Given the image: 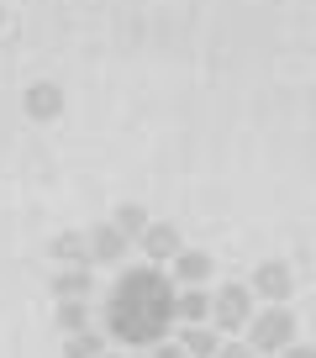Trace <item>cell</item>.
<instances>
[{"instance_id":"1","label":"cell","mask_w":316,"mask_h":358,"mask_svg":"<svg viewBox=\"0 0 316 358\" xmlns=\"http://www.w3.org/2000/svg\"><path fill=\"white\" fill-rule=\"evenodd\" d=\"M101 316H106V337L127 348H158L169 343L174 322H180V285H174V274H164V264L127 268L106 290Z\"/></svg>"},{"instance_id":"2","label":"cell","mask_w":316,"mask_h":358,"mask_svg":"<svg viewBox=\"0 0 316 358\" xmlns=\"http://www.w3.org/2000/svg\"><path fill=\"white\" fill-rule=\"evenodd\" d=\"M253 285H222L216 290V316H211V327L222 337H237V332H248L253 327Z\"/></svg>"},{"instance_id":"3","label":"cell","mask_w":316,"mask_h":358,"mask_svg":"<svg viewBox=\"0 0 316 358\" xmlns=\"http://www.w3.org/2000/svg\"><path fill=\"white\" fill-rule=\"evenodd\" d=\"M248 343H253V353H274V358H280L285 348L295 343V316H290V306H269V311L253 316Z\"/></svg>"},{"instance_id":"4","label":"cell","mask_w":316,"mask_h":358,"mask_svg":"<svg viewBox=\"0 0 316 358\" xmlns=\"http://www.w3.org/2000/svg\"><path fill=\"white\" fill-rule=\"evenodd\" d=\"M253 295H264L269 306H285L290 301V290H295V274H290V264L285 258H264L259 268H253Z\"/></svg>"},{"instance_id":"5","label":"cell","mask_w":316,"mask_h":358,"mask_svg":"<svg viewBox=\"0 0 316 358\" xmlns=\"http://www.w3.org/2000/svg\"><path fill=\"white\" fill-rule=\"evenodd\" d=\"M137 248L148 253V264H174V258L185 253V237H180V227H174V222H153Z\"/></svg>"},{"instance_id":"6","label":"cell","mask_w":316,"mask_h":358,"mask_svg":"<svg viewBox=\"0 0 316 358\" xmlns=\"http://www.w3.org/2000/svg\"><path fill=\"white\" fill-rule=\"evenodd\" d=\"M127 248H132V237H122V232H116V222L90 227V264H95V268L122 264V253H127Z\"/></svg>"},{"instance_id":"7","label":"cell","mask_w":316,"mask_h":358,"mask_svg":"<svg viewBox=\"0 0 316 358\" xmlns=\"http://www.w3.org/2000/svg\"><path fill=\"white\" fill-rule=\"evenodd\" d=\"M216 274V258L206 253V248H185L180 258H174V285H185V290H195V285H206Z\"/></svg>"},{"instance_id":"8","label":"cell","mask_w":316,"mask_h":358,"mask_svg":"<svg viewBox=\"0 0 316 358\" xmlns=\"http://www.w3.org/2000/svg\"><path fill=\"white\" fill-rule=\"evenodd\" d=\"M90 285H95L90 264H58V274H53V295H58V301H85Z\"/></svg>"},{"instance_id":"9","label":"cell","mask_w":316,"mask_h":358,"mask_svg":"<svg viewBox=\"0 0 316 358\" xmlns=\"http://www.w3.org/2000/svg\"><path fill=\"white\" fill-rule=\"evenodd\" d=\"M211 316H216V295H206L201 285L180 290V322L185 327H211Z\"/></svg>"},{"instance_id":"10","label":"cell","mask_w":316,"mask_h":358,"mask_svg":"<svg viewBox=\"0 0 316 358\" xmlns=\"http://www.w3.org/2000/svg\"><path fill=\"white\" fill-rule=\"evenodd\" d=\"M48 248H53L58 264H90V232H58ZM90 268H95V264H90Z\"/></svg>"},{"instance_id":"11","label":"cell","mask_w":316,"mask_h":358,"mask_svg":"<svg viewBox=\"0 0 316 358\" xmlns=\"http://www.w3.org/2000/svg\"><path fill=\"white\" fill-rule=\"evenodd\" d=\"M180 343H185V353H190V358H216L227 337L216 332V327H185V332H180Z\"/></svg>"},{"instance_id":"12","label":"cell","mask_w":316,"mask_h":358,"mask_svg":"<svg viewBox=\"0 0 316 358\" xmlns=\"http://www.w3.org/2000/svg\"><path fill=\"white\" fill-rule=\"evenodd\" d=\"M27 111H32L37 122H53V116L64 111V90L58 85H32L27 90Z\"/></svg>"},{"instance_id":"13","label":"cell","mask_w":316,"mask_h":358,"mask_svg":"<svg viewBox=\"0 0 316 358\" xmlns=\"http://www.w3.org/2000/svg\"><path fill=\"white\" fill-rule=\"evenodd\" d=\"M64 358H106V332H74L64 337Z\"/></svg>"},{"instance_id":"14","label":"cell","mask_w":316,"mask_h":358,"mask_svg":"<svg viewBox=\"0 0 316 358\" xmlns=\"http://www.w3.org/2000/svg\"><path fill=\"white\" fill-rule=\"evenodd\" d=\"M58 332H64V337L90 332V306H85V301H58Z\"/></svg>"},{"instance_id":"15","label":"cell","mask_w":316,"mask_h":358,"mask_svg":"<svg viewBox=\"0 0 316 358\" xmlns=\"http://www.w3.org/2000/svg\"><path fill=\"white\" fill-rule=\"evenodd\" d=\"M111 222H116V232H122V237H132V243H143V232L153 227V222H148V211H143V206H122V211H116Z\"/></svg>"},{"instance_id":"16","label":"cell","mask_w":316,"mask_h":358,"mask_svg":"<svg viewBox=\"0 0 316 358\" xmlns=\"http://www.w3.org/2000/svg\"><path fill=\"white\" fill-rule=\"evenodd\" d=\"M216 358H259V353H253V343H237V337H227Z\"/></svg>"},{"instance_id":"17","label":"cell","mask_w":316,"mask_h":358,"mask_svg":"<svg viewBox=\"0 0 316 358\" xmlns=\"http://www.w3.org/2000/svg\"><path fill=\"white\" fill-rule=\"evenodd\" d=\"M148 358H190V353H185V343H158L148 348Z\"/></svg>"},{"instance_id":"18","label":"cell","mask_w":316,"mask_h":358,"mask_svg":"<svg viewBox=\"0 0 316 358\" xmlns=\"http://www.w3.org/2000/svg\"><path fill=\"white\" fill-rule=\"evenodd\" d=\"M280 358H316V348H306V343H290Z\"/></svg>"},{"instance_id":"19","label":"cell","mask_w":316,"mask_h":358,"mask_svg":"<svg viewBox=\"0 0 316 358\" xmlns=\"http://www.w3.org/2000/svg\"><path fill=\"white\" fill-rule=\"evenodd\" d=\"M106 358H122V353H106Z\"/></svg>"}]
</instances>
